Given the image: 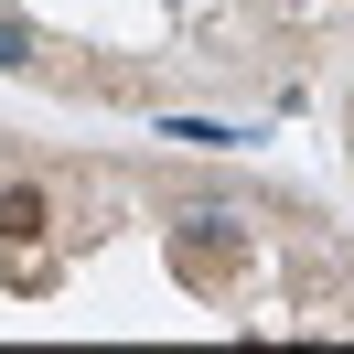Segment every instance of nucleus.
<instances>
[{"mask_svg":"<svg viewBox=\"0 0 354 354\" xmlns=\"http://www.w3.org/2000/svg\"><path fill=\"white\" fill-rule=\"evenodd\" d=\"M247 247H258V236H247L236 215H183L172 225V279L183 290H236L247 279Z\"/></svg>","mask_w":354,"mask_h":354,"instance_id":"nucleus-1","label":"nucleus"},{"mask_svg":"<svg viewBox=\"0 0 354 354\" xmlns=\"http://www.w3.org/2000/svg\"><path fill=\"white\" fill-rule=\"evenodd\" d=\"M54 194L44 183H11V194H0V279L11 290H44L54 279Z\"/></svg>","mask_w":354,"mask_h":354,"instance_id":"nucleus-2","label":"nucleus"},{"mask_svg":"<svg viewBox=\"0 0 354 354\" xmlns=\"http://www.w3.org/2000/svg\"><path fill=\"white\" fill-rule=\"evenodd\" d=\"M0 65H32V22L22 11H0Z\"/></svg>","mask_w":354,"mask_h":354,"instance_id":"nucleus-3","label":"nucleus"}]
</instances>
